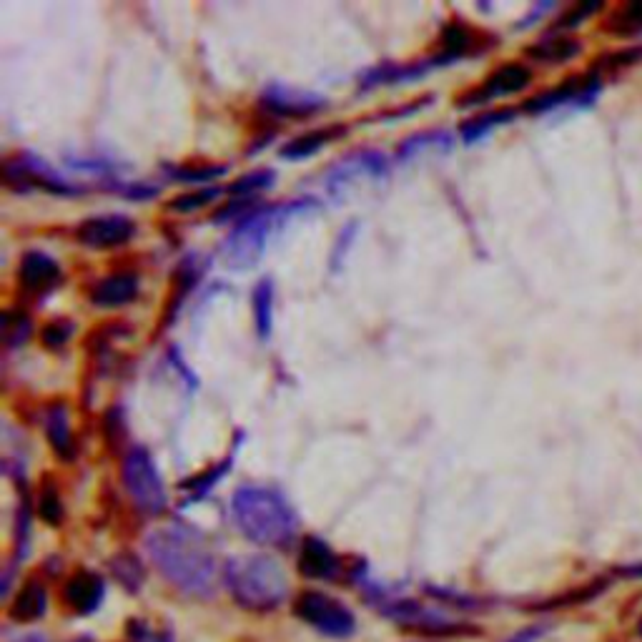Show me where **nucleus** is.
<instances>
[{"label":"nucleus","instance_id":"obj_1","mask_svg":"<svg viewBox=\"0 0 642 642\" xmlns=\"http://www.w3.org/2000/svg\"><path fill=\"white\" fill-rule=\"evenodd\" d=\"M146 550L158 572L186 595H214L219 567L199 532L191 527H161L146 537Z\"/></svg>","mask_w":642,"mask_h":642},{"label":"nucleus","instance_id":"obj_2","mask_svg":"<svg viewBox=\"0 0 642 642\" xmlns=\"http://www.w3.org/2000/svg\"><path fill=\"white\" fill-rule=\"evenodd\" d=\"M236 527L254 545L281 547L289 545L299 530V517L281 492L271 487L244 485L231 500Z\"/></svg>","mask_w":642,"mask_h":642},{"label":"nucleus","instance_id":"obj_3","mask_svg":"<svg viewBox=\"0 0 642 642\" xmlns=\"http://www.w3.org/2000/svg\"><path fill=\"white\" fill-rule=\"evenodd\" d=\"M224 582L234 600L246 610L269 612L289 595V580L274 557H234L224 567Z\"/></svg>","mask_w":642,"mask_h":642},{"label":"nucleus","instance_id":"obj_4","mask_svg":"<svg viewBox=\"0 0 642 642\" xmlns=\"http://www.w3.org/2000/svg\"><path fill=\"white\" fill-rule=\"evenodd\" d=\"M306 209H314V201L299 199L281 206H266L264 211H256V214L246 216V219L231 231L229 239L224 241V246H221V259H224V264L236 271H246L251 269V266H256V261L264 254L266 241L274 234L276 226H281L286 219H291V216L304 214Z\"/></svg>","mask_w":642,"mask_h":642},{"label":"nucleus","instance_id":"obj_5","mask_svg":"<svg viewBox=\"0 0 642 642\" xmlns=\"http://www.w3.org/2000/svg\"><path fill=\"white\" fill-rule=\"evenodd\" d=\"M123 485L133 505L146 515H161L166 510V487L156 464L143 447H133L123 459Z\"/></svg>","mask_w":642,"mask_h":642},{"label":"nucleus","instance_id":"obj_6","mask_svg":"<svg viewBox=\"0 0 642 642\" xmlns=\"http://www.w3.org/2000/svg\"><path fill=\"white\" fill-rule=\"evenodd\" d=\"M294 615L301 617L314 630H319L321 635L339 637V640L352 637L354 630H357V620H354L352 610L339 600H334V597L324 595V592L309 590L299 595L294 605Z\"/></svg>","mask_w":642,"mask_h":642},{"label":"nucleus","instance_id":"obj_7","mask_svg":"<svg viewBox=\"0 0 642 642\" xmlns=\"http://www.w3.org/2000/svg\"><path fill=\"white\" fill-rule=\"evenodd\" d=\"M133 234H136V226L128 216L121 214L93 216V219L83 221L76 231L78 241L88 249H113V246L128 244Z\"/></svg>","mask_w":642,"mask_h":642},{"label":"nucleus","instance_id":"obj_8","mask_svg":"<svg viewBox=\"0 0 642 642\" xmlns=\"http://www.w3.org/2000/svg\"><path fill=\"white\" fill-rule=\"evenodd\" d=\"M382 176H387V158L374 151H362L334 166L327 176V186L334 196H342L354 181L382 179Z\"/></svg>","mask_w":642,"mask_h":642},{"label":"nucleus","instance_id":"obj_9","mask_svg":"<svg viewBox=\"0 0 642 642\" xmlns=\"http://www.w3.org/2000/svg\"><path fill=\"white\" fill-rule=\"evenodd\" d=\"M602 83L597 76L590 78H570L567 83L557 86L555 91H547L542 96L532 98L530 103L525 106V111L530 113H542V111H552V108L560 106H570V103H592L595 96L600 93Z\"/></svg>","mask_w":642,"mask_h":642},{"label":"nucleus","instance_id":"obj_10","mask_svg":"<svg viewBox=\"0 0 642 642\" xmlns=\"http://www.w3.org/2000/svg\"><path fill=\"white\" fill-rule=\"evenodd\" d=\"M261 103L264 108H269L274 116H284V118H299V116H311L319 108H324V98L316 96V93L309 91H299V88L291 86H269L261 96Z\"/></svg>","mask_w":642,"mask_h":642},{"label":"nucleus","instance_id":"obj_11","mask_svg":"<svg viewBox=\"0 0 642 642\" xmlns=\"http://www.w3.org/2000/svg\"><path fill=\"white\" fill-rule=\"evenodd\" d=\"M18 276H21L23 289L43 294V291H51L53 286L61 284V266L43 251H28L23 256Z\"/></svg>","mask_w":642,"mask_h":642},{"label":"nucleus","instance_id":"obj_12","mask_svg":"<svg viewBox=\"0 0 642 642\" xmlns=\"http://www.w3.org/2000/svg\"><path fill=\"white\" fill-rule=\"evenodd\" d=\"M103 592H106V585H103L101 577L91 570H81L66 582L63 597H66L68 607L76 610L78 615H91L101 605Z\"/></svg>","mask_w":642,"mask_h":642},{"label":"nucleus","instance_id":"obj_13","mask_svg":"<svg viewBox=\"0 0 642 642\" xmlns=\"http://www.w3.org/2000/svg\"><path fill=\"white\" fill-rule=\"evenodd\" d=\"M138 294V279L133 274H113L98 281L93 286V304L103 306V309H116V306L128 304L136 299Z\"/></svg>","mask_w":642,"mask_h":642},{"label":"nucleus","instance_id":"obj_14","mask_svg":"<svg viewBox=\"0 0 642 642\" xmlns=\"http://www.w3.org/2000/svg\"><path fill=\"white\" fill-rule=\"evenodd\" d=\"M299 570L301 575L311 577V580H327V577H332L337 572V557L329 550L327 542L309 537L301 545Z\"/></svg>","mask_w":642,"mask_h":642},{"label":"nucleus","instance_id":"obj_15","mask_svg":"<svg viewBox=\"0 0 642 642\" xmlns=\"http://www.w3.org/2000/svg\"><path fill=\"white\" fill-rule=\"evenodd\" d=\"M530 81H532L530 68L522 66V63H507V66H502L500 71H495L490 78H487L485 88L479 91V101H482V98L510 96V93H517L522 91V88L530 86Z\"/></svg>","mask_w":642,"mask_h":642},{"label":"nucleus","instance_id":"obj_16","mask_svg":"<svg viewBox=\"0 0 642 642\" xmlns=\"http://www.w3.org/2000/svg\"><path fill=\"white\" fill-rule=\"evenodd\" d=\"M18 179L33 181V184L43 186V189L58 196L81 194V189L71 186V181L61 179V176H58L53 169H48L43 161H18Z\"/></svg>","mask_w":642,"mask_h":642},{"label":"nucleus","instance_id":"obj_17","mask_svg":"<svg viewBox=\"0 0 642 642\" xmlns=\"http://www.w3.org/2000/svg\"><path fill=\"white\" fill-rule=\"evenodd\" d=\"M43 615H46V587L31 580L16 595V602L11 605V617L18 622H33Z\"/></svg>","mask_w":642,"mask_h":642},{"label":"nucleus","instance_id":"obj_18","mask_svg":"<svg viewBox=\"0 0 642 642\" xmlns=\"http://www.w3.org/2000/svg\"><path fill=\"white\" fill-rule=\"evenodd\" d=\"M46 432L51 439L53 449L61 457H71L73 454V437H71V424H68V412L63 404H53L46 414Z\"/></svg>","mask_w":642,"mask_h":642},{"label":"nucleus","instance_id":"obj_19","mask_svg":"<svg viewBox=\"0 0 642 642\" xmlns=\"http://www.w3.org/2000/svg\"><path fill=\"white\" fill-rule=\"evenodd\" d=\"M254 319L261 339L271 337V324H274V284L264 279L254 289Z\"/></svg>","mask_w":642,"mask_h":642},{"label":"nucleus","instance_id":"obj_20","mask_svg":"<svg viewBox=\"0 0 642 642\" xmlns=\"http://www.w3.org/2000/svg\"><path fill=\"white\" fill-rule=\"evenodd\" d=\"M527 53H530L532 58H537V61L565 63L580 53V43L572 41V38H545V41L532 46Z\"/></svg>","mask_w":642,"mask_h":642},{"label":"nucleus","instance_id":"obj_21","mask_svg":"<svg viewBox=\"0 0 642 642\" xmlns=\"http://www.w3.org/2000/svg\"><path fill=\"white\" fill-rule=\"evenodd\" d=\"M510 118H515V111H512V108H505V111L487 113V116L469 121L467 126L462 128V136L467 138L469 143H472V141H477V138L487 136V133H490L495 126H500V123H507Z\"/></svg>","mask_w":642,"mask_h":642},{"label":"nucleus","instance_id":"obj_22","mask_svg":"<svg viewBox=\"0 0 642 642\" xmlns=\"http://www.w3.org/2000/svg\"><path fill=\"white\" fill-rule=\"evenodd\" d=\"M610 31L617 36H640L642 33V3H630L622 8L615 16V21L610 23Z\"/></svg>","mask_w":642,"mask_h":642},{"label":"nucleus","instance_id":"obj_23","mask_svg":"<svg viewBox=\"0 0 642 642\" xmlns=\"http://www.w3.org/2000/svg\"><path fill=\"white\" fill-rule=\"evenodd\" d=\"M113 567V575L118 577V580L123 582V585L128 587L131 592H136L138 587H141V580H143V567L141 562L136 560L133 555H121L118 560L111 562Z\"/></svg>","mask_w":642,"mask_h":642},{"label":"nucleus","instance_id":"obj_24","mask_svg":"<svg viewBox=\"0 0 642 642\" xmlns=\"http://www.w3.org/2000/svg\"><path fill=\"white\" fill-rule=\"evenodd\" d=\"M327 141H329V131L309 133V136L296 138V141H291L289 146L281 148V156L284 158H306V156H311V153L319 151V148L324 146Z\"/></svg>","mask_w":642,"mask_h":642},{"label":"nucleus","instance_id":"obj_25","mask_svg":"<svg viewBox=\"0 0 642 642\" xmlns=\"http://www.w3.org/2000/svg\"><path fill=\"white\" fill-rule=\"evenodd\" d=\"M38 515L48 522V525H61L63 507H61V495L53 485H48L46 490L38 497Z\"/></svg>","mask_w":642,"mask_h":642},{"label":"nucleus","instance_id":"obj_26","mask_svg":"<svg viewBox=\"0 0 642 642\" xmlns=\"http://www.w3.org/2000/svg\"><path fill=\"white\" fill-rule=\"evenodd\" d=\"M224 174L226 166H184V169L174 171V179L191 181V184H196V181L206 184V181H214Z\"/></svg>","mask_w":642,"mask_h":642},{"label":"nucleus","instance_id":"obj_27","mask_svg":"<svg viewBox=\"0 0 642 642\" xmlns=\"http://www.w3.org/2000/svg\"><path fill=\"white\" fill-rule=\"evenodd\" d=\"M271 181H274V171H254V174H246L244 179L231 184V191L234 194H251V191H261L271 186Z\"/></svg>","mask_w":642,"mask_h":642},{"label":"nucleus","instance_id":"obj_28","mask_svg":"<svg viewBox=\"0 0 642 642\" xmlns=\"http://www.w3.org/2000/svg\"><path fill=\"white\" fill-rule=\"evenodd\" d=\"M28 332H31V324H28L26 316L16 314V319L6 316V321H3V334H6L8 347H16V344L26 342Z\"/></svg>","mask_w":642,"mask_h":642},{"label":"nucleus","instance_id":"obj_29","mask_svg":"<svg viewBox=\"0 0 642 642\" xmlns=\"http://www.w3.org/2000/svg\"><path fill=\"white\" fill-rule=\"evenodd\" d=\"M73 334V327L68 324V321H51L48 327H43V344H46L48 349H61L63 344L68 342V337Z\"/></svg>","mask_w":642,"mask_h":642},{"label":"nucleus","instance_id":"obj_30","mask_svg":"<svg viewBox=\"0 0 642 642\" xmlns=\"http://www.w3.org/2000/svg\"><path fill=\"white\" fill-rule=\"evenodd\" d=\"M219 194H221L219 189H204V191H199V194L179 196V199L171 204V209L174 211H196V209H201V206L209 204L211 199H216Z\"/></svg>","mask_w":642,"mask_h":642},{"label":"nucleus","instance_id":"obj_31","mask_svg":"<svg viewBox=\"0 0 642 642\" xmlns=\"http://www.w3.org/2000/svg\"><path fill=\"white\" fill-rule=\"evenodd\" d=\"M128 635H131V642H174L171 640V635L151 630L146 622H136V620L128 625Z\"/></svg>","mask_w":642,"mask_h":642},{"label":"nucleus","instance_id":"obj_32","mask_svg":"<svg viewBox=\"0 0 642 642\" xmlns=\"http://www.w3.org/2000/svg\"><path fill=\"white\" fill-rule=\"evenodd\" d=\"M597 11H600V3H580V6L572 8V11L567 13V16L560 18V23H557V28H575V26H580V23L585 21V18H590L592 13H597Z\"/></svg>","mask_w":642,"mask_h":642},{"label":"nucleus","instance_id":"obj_33","mask_svg":"<svg viewBox=\"0 0 642 642\" xmlns=\"http://www.w3.org/2000/svg\"><path fill=\"white\" fill-rule=\"evenodd\" d=\"M542 632H545V627H530V630L520 632V635H515L512 640H507V642H535Z\"/></svg>","mask_w":642,"mask_h":642},{"label":"nucleus","instance_id":"obj_34","mask_svg":"<svg viewBox=\"0 0 642 642\" xmlns=\"http://www.w3.org/2000/svg\"><path fill=\"white\" fill-rule=\"evenodd\" d=\"M620 575L625 577H635V580H642V562H635V565H627V567H620Z\"/></svg>","mask_w":642,"mask_h":642},{"label":"nucleus","instance_id":"obj_35","mask_svg":"<svg viewBox=\"0 0 642 642\" xmlns=\"http://www.w3.org/2000/svg\"><path fill=\"white\" fill-rule=\"evenodd\" d=\"M640 635H642V620H640Z\"/></svg>","mask_w":642,"mask_h":642},{"label":"nucleus","instance_id":"obj_36","mask_svg":"<svg viewBox=\"0 0 642 642\" xmlns=\"http://www.w3.org/2000/svg\"><path fill=\"white\" fill-rule=\"evenodd\" d=\"M76 642H88V640H76Z\"/></svg>","mask_w":642,"mask_h":642}]
</instances>
